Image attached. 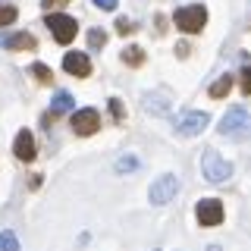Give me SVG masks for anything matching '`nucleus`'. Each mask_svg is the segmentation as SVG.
<instances>
[{
    "label": "nucleus",
    "mask_w": 251,
    "mask_h": 251,
    "mask_svg": "<svg viewBox=\"0 0 251 251\" xmlns=\"http://www.w3.org/2000/svg\"><path fill=\"white\" fill-rule=\"evenodd\" d=\"M220 135L223 138H232V141H248L251 138V113L245 107H229L220 120Z\"/></svg>",
    "instance_id": "f257e3e1"
},
{
    "label": "nucleus",
    "mask_w": 251,
    "mask_h": 251,
    "mask_svg": "<svg viewBox=\"0 0 251 251\" xmlns=\"http://www.w3.org/2000/svg\"><path fill=\"white\" fill-rule=\"evenodd\" d=\"M201 176L207 179L210 185H220V182H226V179L232 176V163H226L223 157H220V151L207 148V151L201 154Z\"/></svg>",
    "instance_id": "f03ea898"
},
{
    "label": "nucleus",
    "mask_w": 251,
    "mask_h": 251,
    "mask_svg": "<svg viewBox=\"0 0 251 251\" xmlns=\"http://www.w3.org/2000/svg\"><path fill=\"white\" fill-rule=\"evenodd\" d=\"M176 25L185 31V35H198V31L207 25V10L201 3H192V6H179L176 10Z\"/></svg>",
    "instance_id": "7ed1b4c3"
},
{
    "label": "nucleus",
    "mask_w": 251,
    "mask_h": 251,
    "mask_svg": "<svg viewBox=\"0 0 251 251\" xmlns=\"http://www.w3.org/2000/svg\"><path fill=\"white\" fill-rule=\"evenodd\" d=\"M176 192H179V179L173 176V173H163V176H157L151 182V188H148V201L160 207V204H170L176 198Z\"/></svg>",
    "instance_id": "20e7f679"
},
{
    "label": "nucleus",
    "mask_w": 251,
    "mask_h": 251,
    "mask_svg": "<svg viewBox=\"0 0 251 251\" xmlns=\"http://www.w3.org/2000/svg\"><path fill=\"white\" fill-rule=\"evenodd\" d=\"M44 25L50 28V35H53V41H57V44H69L75 38V31H78L75 19H73V16H66V13H50L44 19Z\"/></svg>",
    "instance_id": "39448f33"
},
{
    "label": "nucleus",
    "mask_w": 251,
    "mask_h": 251,
    "mask_svg": "<svg viewBox=\"0 0 251 251\" xmlns=\"http://www.w3.org/2000/svg\"><path fill=\"white\" fill-rule=\"evenodd\" d=\"M195 217L201 226H220L223 223V201L220 198H201L195 204Z\"/></svg>",
    "instance_id": "423d86ee"
},
{
    "label": "nucleus",
    "mask_w": 251,
    "mask_h": 251,
    "mask_svg": "<svg viewBox=\"0 0 251 251\" xmlns=\"http://www.w3.org/2000/svg\"><path fill=\"white\" fill-rule=\"evenodd\" d=\"M207 123H210V116L204 113V110H192V113H185L182 120L176 123V135L195 138V135H201V132L207 129Z\"/></svg>",
    "instance_id": "0eeeda50"
},
{
    "label": "nucleus",
    "mask_w": 251,
    "mask_h": 251,
    "mask_svg": "<svg viewBox=\"0 0 251 251\" xmlns=\"http://www.w3.org/2000/svg\"><path fill=\"white\" fill-rule=\"evenodd\" d=\"M100 129V113L91 107L85 110H73V132L75 135H94Z\"/></svg>",
    "instance_id": "6e6552de"
},
{
    "label": "nucleus",
    "mask_w": 251,
    "mask_h": 251,
    "mask_svg": "<svg viewBox=\"0 0 251 251\" xmlns=\"http://www.w3.org/2000/svg\"><path fill=\"white\" fill-rule=\"evenodd\" d=\"M63 69L75 78H85V75H91V60L85 57L82 50H69L66 57H63Z\"/></svg>",
    "instance_id": "1a4fd4ad"
},
{
    "label": "nucleus",
    "mask_w": 251,
    "mask_h": 251,
    "mask_svg": "<svg viewBox=\"0 0 251 251\" xmlns=\"http://www.w3.org/2000/svg\"><path fill=\"white\" fill-rule=\"evenodd\" d=\"M13 154L19 157V160H25V163L35 160V135H31L28 129H22L19 135H16V141H13Z\"/></svg>",
    "instance_id": "9d476101"
},
{
    "label": "nucleus",
    "mask_w": 251,
    "mask_h": 251,
    "mask_svg": "<svg viewBox=\"0 0 251 251\" xmlns=\"http://www.w3.org/2000/svg\"><path fill=\"white\" fill-rule=\"evenodd\" d=\"M0 44H3L6 50H35V35H28V31H16V35H3Z\"/></svg>",
    "instance_id": "9b49d317"
},
{
    "label": "nucleus",
    "mask_w": 251,
    "mask_h": 251,
    "mask_svg": "<svg viewBox=\"0 0 251 251\" xmlns=\"http://www.w3.org/2000/svg\"><path fill=\"white\" fill-rule=\"evenodd\" d=\"M145 110H148V113H157V116L170 113V100H167V94H163V91H151V94H145Z\"/></svg>",
    "instance_id": "f8f14e48"
},
{
    "label": "nucleus",
    "mask_w": 251,
    "mask_h": 251,
    "mask_svg": "<svg viewBox=\"0 0 251 251\" xmlns=\"http://www.w3.org/2000/svg\"><path fill=\"white\" fill-rule=\"evenodd\" d=\"M66 110H75L73 94H69V91H57V98H53V104H50V116H60V113H66Z\"/></svg>",
    "instance_id": "ddd939ff"
},
{
    "label": "nucleus",
    "mask_w": 251,
    "mask_h": 251,
    "mask_svg": "<svg viewBox=\"0 0 251 251\" xmlns=\"http://www.w3.org/2000/svg\"><path fill=\"white\" fill-rule=\"evenodd\" d=\"M207 91H210V98H217V100H223V98H226V94H229V91H232V75H220V78H217V82H214V85H210V88H207Z\"/></svg>",
    "instance_id": "4468645a"
},
{
    "label": "nucleus",
    "mask_w": 251,
    "mask_h": 251,
    "mask_svg": "<svg viewBox=\"0 0 251 251\" xmlns=\"http://www.w3.org/2000/svg\"><path fill=\"white\" fill-rule=\"evenodd\" d=\"M123 63L126 66H141V63H145V50H141L138 44H129L123 50Z\"/></svg>",
    "instance_id": "2eb2a0df"
},
{
    "label": "nucleus",
    "mask_w": 251,
    "mask_h": 251,
    "mask_svg": "<svg viewBox=\"0 0 251 251\" xmlns=\"http://www.w3.org/2000/svg\"><path fill=\"white\" fill-rule=\"evenodd\" d=\"M0 251H22L19 248V239H16L13 229H3V232H0Z\"/></svg>",
    "instance_id": "dca6fc26"
},
{
    "label": "nucleus",
    "mask_w": 251,
    "mask_h": 251,
    "mask_svg": "<svg viewBox=\"0 0 251 251\" xmlns=\"http://www.w3.org/2000/svg\"><path fill=\"white\" fill-rule=\"evenodd\" d=\"M16 16H19V10H16L13 3H0V28H3V25H13Z\"/></svg>",
    "instance_id": "f3484780"
},
{
    "label": "nucleus",
    "mask_w": 251,
    "mask_h": 251,
    "mask_svg": "<svg viewBox=\"0 0 251 251\" xmlns=\"http://www.w3.org/2000/svg\"><path fill=\"white\" fill-rule=\"evenodd\" d=\"M113 170L120 173V176H123V173H132V170H138V157H120V160L113 163Z\"/></svg>",
    "instance_id": "a211bd4d"
},
{
    "label": "nucleus",
    "mask_w": 251,
    "mask_h": 251,
    "mask_svg": "<svg viewBox=\"0 0 251 251\" xmlns=\"http://www.w3.org/2000/svg\"><path fill=\"white\" fill-rule=\"evenodd\" d=\"M31 75H35V78H38L41 85H47V82H50V75H53V73H50V69L44 66V63H35V66H31Z\"/></svg>",
    "instance_id": "6ab92c4d"
},
{
    "label": "nucleus",
    "mask_w": 251,
    "mask_h": 251,
    "mask_svg": "<svg viewBox=\"0 0 251 251\" xmlns=\"http://www.w3.org/2000/svg\"><path fill=\"white\" fill-rule=\"evenodd\" d=\"M88 44H91V50H98V47L107 44V35L100 28H94V31H88Z\"/></svg>",
    "instance_id": "aec40b11"
},
{
    "label": "nucleus",
    "mask_w": 251,
    "mask_h": 251,
    "mask_svg": "<svg viewBox=\"0 0 251 251\" xmlns=\"http://www.w3.org/2000/svg\"><path fill=\"white\" fill-rule=\"evenodd\" d=\"M110 113H113V120H116V123H123L126 110H123V104H120V98H110Z\"/></svg>",
    "instance_id": "412c9836"
},
{
    "label": "nucleus",
    "mask_w": 251,
    "mask_h": 251,
    "mask_svg": "<svg viewBox=\"0 0 251 251\" xmlns=\"http://www.w3.org/2000/svg\"><path fill=\"white\" fill-rule=\"evenodd\" d=\"M239 75H242V94H251V66H245Z\"/></svg>",
    "instance_id": "4be33fe9"
},
{
    "label": "nucleus",
    "mask_w": 251,
    "mask_h": 251,
    "mask_svg": "<svg viewBox=\"0 0 251 251\" xmlns=\"http://www.w3.org/2000/svg\"><path fill=\"white\" fill-rule=\"evenodd\" d=\"M116 31H120V35H129V31H135V25H132L129 19H116Z\"/></svg>",
    "instance_id": "5701e85b"
},
{
    "label": "nucleus",
    "mask_w": 251,
    "mask_h": 251,
    "mask_svg": "<svg viewBox=\"0 0 251 251\" xmlns=\"http://www.w3.org/2000/svg\"><path fill=\"white\" fill-rule=\"evenodd\" d=\"M116 3L120 0H94V6H100V10H116Z\"/></svg>",
    "instance_id": "b1692460"
},
{
    "label": "nucleus",
    "mask_w": 251,
    "mask_h": 251,
    "mask_svg": "<svg viewBox=\"0 0 251 251\" xmlns=\"http://www.w3.org/2000/svg\"><path fill=\"white\" fill-rule=\"evenodd\" d=\"M44 3V10H57V6H66L69 0H41Z\"/></svg>",
    "instance_id": "393cba45"
},
{
    "label": "nucleus",
    "mask_w": 251,
    "mask_h": 251,
    "mask_svg": "<svg viewBox=\"0 0 251 251\" xmlns=\"http://www.w3.org/2000/svg\"><path fill=\"white\" fill-rule=\"evenodd\" d=\"M207 251H220V245H207Z\"/></svg>",
    "instance_id": "a878e982"
},
{
    "label": "nucleus",
    "mask_w": 251,
    "mask_h": 251,
    "mask_svg": "<svg viewBox=\"0 0 251 251\" xmlns=\"http://www.w3.org/2000/svg\"><path fill=\"white\" fill-rule=\"evenodd\" d=\"M157 251H160V248H157Z\"/></svg>",
    "instance_id": "bb28decb"
}]
</instances>
